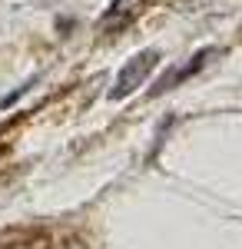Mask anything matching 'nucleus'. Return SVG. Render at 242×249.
Instances as JSON below:
<instances>
[{"label":"nucleus","mask_w":242,"mask_h":249,"mask_svg":"<svg viewBox=\"0 0 242 249\" xmlns=\"http://www.w3.org/2000/svg\"><path fill=\"white\" fill-rule=\"evenodd\" d=\"M156 60H159V53L156 50H143V53H136V57L120 70V77H116V87L110 90L113 100H123V96H130L143 80L153 73V67H156Z\"/></svg>","instance_id":"f257e3e1"},{"label":"nucleus","mask_w":242,"mask_h":249,"mask_svg":"<svg viewBox=\"0 0 242 249\" xmlns=\"http://www.w3.org/2000/svg\"><path fill=\"white\" fill-rule=\"evenodd\" d=\"M209 57H216V47H206V50H199L192 60H186V63H179V67H173L169 73H163L159 77V83L153 87V96H159V93H166V90H173V87H179L183 80H189L192 73H199L206 67V60Z\"/></svg>","instance_id":"f03ea898"}]
</instances>
